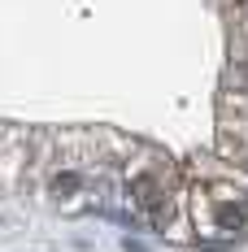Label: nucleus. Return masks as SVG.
I'll use <instances>...</instances> for the list:
<instances>
[{
	"instance_id": "f257e3e1",
	"label": "nucleus",
	"mask_w": 248,
	"mask_h": 252,
	"mask_svg": "<svg viewBox=\"0 0 248 252\" xmlns=\"http://www.w3.org/2000/svg\"><path fill=\"white\" fill-rule=\"evenodd\" d=\"M196 226L209 235L205 248H222L248 235V187H205L196 196Z\"/></svg>"
},
{
	"instance_id": "f03ea898",
	"label": "nucleus",
	"mask_w": 248,
	"mask_h": 252,
	"mask_svg": "<svg viewBox=\"0 0 248 252\" xmlns=\"http://www.w3.org/2000/svg\"><path fill=\"white\" fill-rule=\"evenodd\" d=\"M122 183H126V200H131V209L140 213L144 226L157 230V226L170 222L174 191H170V178L161 174V165H135Z\"/></svg>"
},
{
	"instance_id": "7ed1b4c3",
	"label": "nucleus",
	"mask_w": 248,
	"mask_h": 252,
	"mask_svg": "<svg viewBox=\"0 0 248 252\" xmlns=\"http://www.w3.org/2000/svg\"><path fill=\"white\" fill-rule=\"evenodd\" d=\"M122 248H126V252H148V244H140V239H131V235H126Z\"/></svg>"
},
{
	"instance_id": "20e7f679",
	"label": "nucleus",
	"mask_w": 248,
	"mask_h": 252,
	"mask_svg": "<svg viewBox=\"0 0 248 252\" xmlns=\"http://www.w3.org/2000/svg\"><path fill=\"white\" fill-rule=\"evenodd\" d=\"M244 26H248V0H244Z\"/></svg>"
}]
</instances>
